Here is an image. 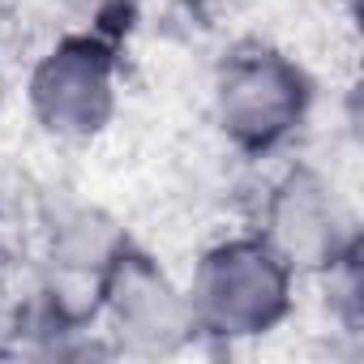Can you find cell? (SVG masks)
<instances>
[{
    "label": "cell",
    "mask_w": 364,
    "mask_h": 364,
    "mask_svg": "<svg viewBox=\"0 0 364 364\" xmlns=\"http://www.w3.org/2000/svg\"><path fill=\"white\" fill-rule=\"evenodd\" d=\"M185 291H189L198 343L236 347V343L266 338L291 321L300 279L249 228L210 240L198 253Z\"/></svg>",
    "instance_id": "cell-1"
},
{
    "label": "cell",
    "mask_w": 364,
    "mask_h": 364,
    "mask_svg": "<svg viewBox=\"0 0 364 364\" xmlns=\"http://www.w3.org/2000/svg\"><path fill=\"white\" fill-rule=\"evenodd\" d=\"M317 86L309 69L274 43H236L210 77V120L232 154L274 159L309 124Z\"/></svg>",
    "instance_id": "cell-2"
},
{
    "label": "cell",
    "mask_w": 364,
    "mask_h": 364,
    "mask_svg": "<svg viewBox=\"0 0 364 364\" xmlns=\"http://www.w3.org/2000/svg\"><path fill=\"white\" fill-rule=\"evenodd\" d=\"M124 82L112 35L69 26L26 69V112L60 146L99 141L120 116Z\"/></svg>",
    "instance_id": "cell-3"
},
{
    "label": "cell",
    "mask_w": 364,
    "mask_h": 364,
    "mask_svg": "<svg viewBox=\"0 0 364 364\" xmlns=\"http://www.w3.org/2000/svg\"><path fill=\"white\" fill-rule=\"evenodd\" d=\"M253 232L296 270L300 283L360 249L355 210L343 198L338 180L304 159H291L257 189Z\"/></svg>",
    "instance_id": "cell-4"
},
{
    "label": "cell",
    "mask_w": 364,
    "mask_h": 364,
    "mask_svg": "<svg viewBox=\"0 0 364 364\" xmlns=\"http://www.w3.org/2000/svg\"><path fill=\"white\" fill-rule=\"evenodd\" d=\"M95 321L112 355L163 360L198 343L185 279H176L154 253L129 245L99 283Z\"/></svg>",
    "instance_id": "cell-5"
},
{
    "label": "cell",
    "mask_w": 364,
    "mask_h": 364,
    "mask_svg": "<svg viewBox=\"0 0 364 364\" xmlns=\"http://www.w3.org/2000/svg\"><path fill=\"white\" fill-rule=\"evenodd\" d=\"M129 245L133 240L124 223L107 206L82 198L52 202L39 219V262H43L39 291L56 296L69 309L95 313L99 283Z\"/></svg>",
    "instance_id": "cell-6"
},
{
    "label": "cell",
    "mask_w": 364,
    "mask_h": 364,
    "mask_svg": "<svg viewBox=\"0 0 364 364\" xmlns=\"http://www.w3.org/2000/svg\"><path fill=\"white\" fill-rule=\"evenodd\" d=\"M321 291H326V313H330V321H334V330L338 334H347V338H360V326H364V279H360V249L355 253H347V257H338L330 270H321L317 279H313Z\"/></svg>",
    "instance_id": "cell-7"
},
{
    "label": "cell",
    "mask_w": 364,
    "mask_h": 364,
    "mask_svg": "<svg viewBox=\"0 0 364 364\" xmlns=\"http://www.w3.org/2000/svg\"><path fill=\"white\" fill-rule=\"evenodd\" d=\"M52 5L77 26V31H99V35H112V26L120 18L133 14L137 0H52Z\"/></svg>",
    "instance_id": "cell-8"
},
{
    "label": "cell",
    "mask_w": 364,
    "mask_h": 364,
    "mask_svg": "<svg viewBox=\"0 0 364 364\" xmlns=\"http://www.w3.org/2000/svg\"><path fill=\"white\" fill-rule=\"evenodd\" d=\"M14 309H18V300H14V291H9V283H5V274H0V343L9 338V326H14Z\"/></svg>",
    "instance_id": "cell-9"
},
{
    "label": "cell",
    "mask_w": 364,
    "mask_h": 364,
    "mask_svg": "<svg viewBox=\"0 0 364 364\" xmlns=\"http://www.w3.org/2000/svg\"><path fill=\"white\" fill-rule=\"evenodd\" d=\"M5 95H9V73H5V60H0V103H5Z\"/></svg>",
    "instance_id": "cell-10"
}]
</instances>
